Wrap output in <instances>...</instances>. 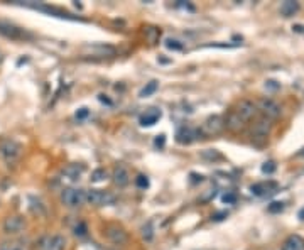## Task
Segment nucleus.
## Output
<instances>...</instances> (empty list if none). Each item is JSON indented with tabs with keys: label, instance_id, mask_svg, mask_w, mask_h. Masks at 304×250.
<instances>
[{
	"label": "nucleus",
	"instance_id": "412c9836",
	"mask_svg": "<svg viewBox=\"0 0 304 250\" xmlns=\"http://www.w3.org/2000/svg\"><path fill=\"white\" fill-rule=\"evenodd\" d=\"M142 237H144V240H152V237H154V227H152V222H147L144 227H142Z\"/></svg>",
	"mask_w": 304,
	"mask_h": 250
},
{
	"label": "nucleus",
	"instance_id": "0eeeda50",
	"mask_svg": "<svg viewBox=\"0 0 304 250\" xmlns=\"http://www.w3.org/2000/svg\"><path fill=\"white\" fill-rule=\"evenodd\" d=\"M255 105H257V110H260L263 117L269 118V120L281 117V113H282L281 105L272 98H260Z\"/></svg>",
	"mask_w": 304,
	"mask_h": 250
},
{
	"label": "nucleus",
	"instance_id": "c85d7f7f",
	"mask_svg": "<svg viewBox=\"0 0 304 250\" xmlns=\"http://www.w3.org/2000/svg\"><path fill=\"white\" fill-rule=\"evenodd\" d=\"M223 201H225V203H233V201H235V194H232V193L223 194Z\"/></svg>",
	"mask_w": 304,
	"mask_h": 250
},
{
	"label": "nucleus",
	"instance_id": "c756f323",
	"mask_svg": "<svg viewBox=\"0 0 304 250\" xmlns=\"http://www.w3.org/2000/svg\"><path fill=\"white\" fill-rule=\"evenodd\" d=\"M0 250H22L19 245H7V247H2Z\"/></svg>",
	"mask_w": 304,
	"mask_h": 250
},
{
	"label": "nucleus",
	"instance_id": "4468645a",
	"mask_svg": "<svg viewBox=\"0 0 304 250\" xmlns=\"http://www.w3.org/2000/svg\"><path fill=\"white\" fill-rule=\"evenodd\" d=\"M281 250H304V240L299 235H289L284 240Z\"/></svg>",
	"mask_w": 304,
	"mask_h": 250
},
{
	"label": "nucleus",
	"instance_id": "1a4fd4ad",
	"mask_svg": "<svg viewBox=\"0 0 304 250\" xmlns=\"http://www.w3.org/2000/svg\"><path fill=\"white\" fill-rule=\"evenodd\" d=\"M271 131H272V123L271 120L262 117L258 118L255 123L252 125V139L253 141H267V137L271 136Z\"/></svg>",
	"mask_w": 304,
	"mask_h": 250
},
{
	"label": "nucleus",
	"instance_id": "5701e85b",
	"mask_svg": "<svg viewBox=\"0 0 304 250\" xmlns=\"http://www.w3.org/2000/svg\"><path fill=\"white\" fill-rule=\"evenodd\" d=\"M73 230H74V235H76V237H86V233H88V227H86V225H85L83 222H80Z\"/></svg>",
	"mask_w": 304,
	"mask_h": 250
},
{
	"label": "nucleus",
	"instance_id": "7c9ffc66",
	"mask_svg": "<svg viewBox=\"0 0 304 250\" xmlns=\"http://www.w3.org/2000/svg\"><path fill=\"white\" fill-rule=\"evenodd\" d=\"M265 87L272 88V90H277L279 87H281V85H276V81H267V85H265Z\"/></svg>",
	"mask_w": 304,
	"mask_h": 250
},
{
	"label": "nucleus",
	"instance_id": "f8f14e48",
	"mask_svg": "<svg viewBox=\"0 0 304 250\" xmlns=\"http://www.w3.org/2000/svg\"><path fill=\"white\" fill-rule=\"evenodd\" d=\"M111 179H113V183L119 188L127 186V184L130 183V173H129V169H127L125 166H122V164H120V166H115L113 174H111Z\"/></svg>",
	"mask_w": 304,
	"mask_h": 250
},
{
	"label": "nucleus",
	"instance_id": "6e6552de",
	"mask_svg": "<svg viewBox=\"0 0 304 250\" xmlns=\"http://www.w3.org/2000/svg\"><path fill=\"white\" fill-rule=\"evenodd\" d=\"M66 238L63 235H44L37 240V250H64Z\"/></svg>",
	"mask_w": 304,
	"mask_h": 250
},
{
	"label": "nucleus",
	"instance_id": "7ed1b4c3",
	"mask_svg": "<svg viewBox=\"0 0 304 250\" xmlns=\"http://www.w3.org/2000/svg\"><path fill=\"white\" fill-rule=\"evenodd\" d=\"M223 129H225V120H223L221 115H210V117L203 122L200 134L201 136H206V137H213V136L221 134Z\"/></svg>",
	"mask_w": 304,
	"mask_h": 250
},
{
	"label": "nucleus",
	"instance_id": "f257e3e1",
	"mask_svg": "<svg viewBox=\"0 0 304 250\" xmlns=\"http://www.w3.org/2000/svg\"><path fill=\"white\" fill-rule=\"evenodd\" d=\"M22 146L14 141L10 137H4L0 139V157H2L4 162L7 164H14L15 161H19V157L22 156Z\"/></svg>",
	"mask_w": 304,
	"mask_h": 250
},
{
	"label": "nucleus",
	"instance_id": "4be33fe9",
	"mask_svg": "<svg viewBox=\"0 0 304 250\" xmlns=\"http://www.w3.org/2000/svg\"><path fill=\"white\" fill-rule=\"evenodd\" d=\"M105 178H106V171H105V169H95V171L91 173V181H93V183L103 181Z\"/></svg>",
	"mask_w": 304,
	"mask_h": 250
},
{
	"label": "nucleus",
	"instance_id": "72a5a7b5",
	"mask_svg": "<svg viewBox=\"0 0 304 250\" xmlns=\"http://www.w3.org/2000/svg\"><path fill=\"white\" fill-rule=\"evenodd\" d=\"M0 63H2V53H0Z\"/></svg>",
	"mask_w": 304,
	"mask_h": 250
},
{
	"label": "nucleus",
	"instance_id": "aec40b11",
	"mask_svg": "<svg viewBox=\"0 0 304 250\" xmlns=\"http://www.w3.org/2000/svg\"><path fill=\"white\" fill-rule=\"evenodd\" d=\"M157 88H159V83L156 81V79H152V81H149L145 85L144 88H142V92H140V97L142 98H147V97H150V95H154L156 92H157Z\"/></svg>",
	"mask_w": 304,
	"mask_h": 250
},
{
	"label": "nucleus",
	"instance_id": "cd10ccee",
	"mask_svg": "<svg viewBox=\"0 0 304 250\" xmlns=\"http://www.w3.org/2000/svg\"><path fill=\"white\" fill-rule=\"evenodd\" d=\"M90 115V112H88V108H80L78 112H76V118L78 120H85L86 117Z\"/></svg>",
	"mask_w": 304,
	"mask_h": 250
},
{
	"label": "nucleus",
	"instance_id": "2f4dec72",
	"mask_svg": "<svg viewBox=\"0 0 304 250\" xmlns=\"http://www.w3.org/2000/svg\"><path fill=\"white\" fill-rule=\"evenodd\" d=\"M161 139H157V141H156V144H157V146H159V144H161V146H164V136H159Z\"/></svg>",
	"mask_w": 304,
	"mask_h": 250
},
{
	"label": "nucleus",
	"instance_id": "9d476101",
	"mask_svg": "<svg viewBox=\"0 0 304 250\" xmlns=\"http://www.w3.org/2000/svg\"><path fill=\"white\" fill-rule=\"evenodd\" d=\"M235 112L243 122H247V120H250L253 115L257 113V105L253 103L252 100H240L235 108Z\"/></svg>",
	"mask_w": 304,
	"mask_h": 250
},
{
	"label": "nucleus",
	"instance_id": "9b49d317",
	"mask_svg": "<svg viewBox=\"0 0 304 250\" xmlns=\"http://www.w3.org/2000/svg\"><path fill=\"white\" fill-rule=\"evenodd\" d=\"M0 34H4L5 37H10V39H24L25 37V32L22 29L14 26V24H10V22H5V21H0Z\"/></svg>",
	"mask_w": 304,
	"mask_h": 250
},
{
	"label": "nucleus",
	"instance_id": "20e7f679",
	"mask_svg": "<svg viewBox=\"0 0 304 250\" xmlns=\"http://www.w3.org/2000/svg\"><path fill=\"white\" fill-rule=\"evenodd\" d=\"M61 203L68 208H78L85 203V191L76 188H66L61 193Z\"/></svg>",
	"mask_w": 304,
	"mask_h": 250
},
{
	"label": "nucleus",
	"instance_id": "a211bd4d",
	"mask_svg": "<svg viewBox=\"0 0 304 250\" xmlns=\"http://www.w3.org/2000/svg\"><path fill=\"white\" fill-rule=\"evenodd\" d=\"M81 173H83V168H81V166H76V164H71V166L64 168V171H63L64 176L69 178V179H73V181H76V179H80Z\"/></svg>",
	"mask_w": 304,
	"mask_h": 250
},
{
	"label": "nucleus",
	"instance_id": "bb28decb",
	"mask_svg": "<svg viewBox=\"0 0 304 250\" xmlns=\"http://www.w3.org/2000/svg\"><path fill=\"white\" fill-rule=\"evenodd\" d=\"M274 171H276V164H274L272 161H269V162H265L262 166V173H265V174H272Z\"/></svg>",
	"mask_w": 304,
	"mask_h": 250
},
{
	"label": "nucleus",
	"instance_id": "39448f33",
	"mask_svg": "<svg viewBox=\"0 0 304 250\" xmlns=\"http://www.w3.org/2000/svg\"><path fill=\"white\" fill-rule=\"evenodd\" d=\"M25 227H27V222L20 215H10L2 223V230L5 235H19L24 232Z\"/></svg>",
	"mask_w": 304,
	"mask_h": 250
},
{
	"label": "nucleus",
	"instance_id": "f03ea898",
	"mask_svg": "<svg viewBox=\"0 0 304 250\" xmlns=\"http://www.w3.org/2000/svg\"><path fill=\"white\" fill-rule=\"evenodd\" d=\"M105 237L110 243L117 245V247H124L129 242V233L125 232L124 227L117 223H108L105 227Z\"/></svg>",
	"mask_w": 304,
	"mask_h": 250
},
{
	"label": "nucleus",
	"instance_id": "393cba45",
	"mask_svg": "<svg viewBox=\"0 0 304 250\" xmlns=\"http://www.w3.org/2000/svg\"><path fill=\"white\" fill-rule=\"evenodd\" d=\"M282 210H284V203H281V201H274L269 204V212L271 213H281Z\"/></svg>",
	"mask_w": 304,
	"mask_h": 250
},
{
	"label": "nucleus",
	"instance_id": "6ab92c4d",
	"mask_svg": "<svg viewBox=\"0 0 304 250\" xmlns=\"http://www.w3.org/2000/svg\"><path fill=\"white\" fill-rule=\"evenodd\" d=\"M274 186H276L274 183H269V184L267 183H257L250 188V191L253 194H257V196H262V194H265L269 191V188H274Z\"/></svg>",
	"mask_w": 304,
	"mask_h": 250
},
{
	"label": "nucleus",
	"instance_id": "ddd939ff",
	"mask_svg": "<svg viewBox=\"0 0 304 250\" xmlns=\"http://www.w3.org/2000/svg\"><path fill=\"white\" fill-rule=\"evenodd\" d=\"M223 120H225V129H228V131H232V132H238L245 127V122L238 117L235 110H232V112L226 115V118H223Z\"/></svg>",
	"mask_w": 304,
	"mask_h": 250
},
{
	"label": "nucleus",
	"instance_id": "473e14b6",
	"mask_svg": "<svg viewBox=\"0 0 304 250\" xmlns=\"http://www.w3.org/2000/svg\"><path fill=\"white\" fill-rule=\"evenodd\" d=\"M299 156H304V149H302V151H301V152H299Z\"/></svg>",
	"mask_w": 304,
	"mask_h": 250
},
{
	"label": "nucleus",
	"instance_id": "423d86ee",
	"mask_svg": "<svg viewBox=\"0 0 304 250\" xmlns=\"http://www.w3.org/2000/svg\"><path fill=\"white\" fill-rule=\"evenodd\" d=\"M85 203L91 204V206H105V204L113 203V196L101 189H88L85 191Z\"/></svg>",
	"mask_w": 304,
	"mask_h": 250
},
{
	"label": "nucleus",
	"instance_id": "b1692460",
	"mask_svg": "<svg viewBox=\"0 0 304 250\" xmlns=\"http://www.w3.org/2000/svg\"><path fill=\"white\" fill-rule=\"evenodd\" d=\"M166 46L169 49H176V51L182 49V44L177 41V39H166Z\"/></svg>",
	"mask_w": 304,
	"mask_h": 250
},
{
	"label": "nucleus",
	"instance_id": "2eb2a0df",
	"mask_svg": "<svg viewBox=\"0 0 304 250\" xmlns=\"http://www.w3.org/2000/svg\"><path fill=\"white\" fill-rule=\"evenodd\" d=\"M161 118V112L157 108H149L147 112L140 117V125L144 127H152L154 123H157V120Z\"/></svg>",
	"mask_w": 304,
	"mask_h": 250
},
{
	"label": "nucleus",
	"instance_id": "dca6fc26",
	"mask_svg": "<svg viewBox=\"0 0 304 250\" xmlns=\"http://www.w3.org/2000/svg\"><path fill=\"white\" fill-rule=\"evenodd\" d=\"M198 132L200 131H191V129H186V127H182L179 132H177V142L179 144H189V142H193L196 139V136H198Z\"/></svg>",
	"mask_w": 304,
	"mask_h": 250
},
{
	"label": "nucleus",
	"instance_id": "a878e982",
	"mask_svg": "<svg viewBox=\"0 0 304 250\" xmlns=\"http://www.w3.org/2000/svg\"><path fill=\"white\" fill-rule=\"evenodd\" d=\"M135 184L139 188H147V186H149V179H147L144 174H139V176L135 178Z\"/></svg>",
	"mask_w": 304,
	"mask_h": 250
},
{
	"label": "nucleus",
	"instance_id": "f3484780",
	"mask_svg": "<svg viewBox=\"0 0 304 250\" xmlns=\"http://www.w3.org/2000/svg\"><path fill=\"white\" fill-rule=\"evenodd\" d=\"M297 11H299V4H297V2H292V0L282 2V4H281V9H279L281 16H284V17H292Z\"/></svg>",
	"mask_w": 304,
	"mask_h": 250
}]
</instances>
